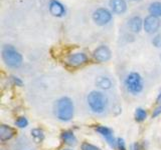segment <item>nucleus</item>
Masks as SVG:
<instances>
[{
    "instance_id": "obj_1",
    "label": "nucleus",
    "mask_w": 161,
    "mask_h": 150,
    "mask_svg": "<svg viewBox=\"0 0 161 150\" xmlns=\"http://www.w3.org/2000/svg\"><path fill=\"white\" fill-rule=\"evenodd\" d=\"M87 103L92 112L96 114H103L108 108L109 100L105 93L98 91V90H94L88 94Z\"/></svg>"
},
{
    "instance_id": "obj_2",
    "label": "nucleus",
    "mask_w": 161,
    "mask_h": 150,
    "mask_svg": "<svg viewBox=\"0 0 161 150\" xmlns=\"http://www.w3.org/2000/svg\"><path fill=\"white\" fill-rule=\"evenodd\" d=\"M75 113V107L72 99L69 97L59 98L55 104V115L60 121L68 122L72 120Z\"/></svg>"
},
{
    "instance_id": "obj_3",
    "label": "nucleus",
    "mask_w": 161,
    "mask_h": 150,
    "mask_svg": "<svg viewBox=\"0 0 161 150\" xmlns=\"http://www.w3.org/2000/svg\"><path fill=\"white\" fill-rule=\"evenodd\" d=\"M2 59L8 67L18 68L22 65L23 57L14 46L6 44L2 47Z\"/></svg>"
},
{
    "instance_id": "obj_4",
    "label": "nucleus",
    "mask_w": 161,
    "mask_h": 150,
    "mask_svg": "<svg viewBox=\"0 0 161 150\" xmlns=\"http://www.w3.org/2000/svg\"><path fill=\"white\" fill-rule=\"evenodd\" d=\"M125 86L129 93L137 95L143 91V78L138 72H131L125 78Z\"/></svg>"
},
{
    "instance_id": "obj_5",
    "label": "nucleus",
    "mask_w": 161,
    "mask_h": 150,
    "mask_svg": "<svg viewBox=\"0 0 161 150\" xmlns=\"http://www.w3.org/2000/svg\"><path fill=\"white\" fill-rule=\"evenodd\" d=\"M92 18L94 20V22L99 25V26H105V25L109 24L113 19V14L112 11H110L109 9L100 7L97 8L93 12Z\"/></svg>"
},
{
    "instance_id": "obj_6",
    "label": "nucleus",
    "mask_w": 161,
    "mask_h": 150,
    "mask_svg": "<svg viewBox=\"0 0 161 150\" xmlns=\"http://www.w3.org/2000/svg\"><path fill=\"white\" fill-rule=\"evenodd\" d=\"M93 57L95 59V61H97L98 63H104L107 62L112 57V52L108 46L106 45H100L99 47H97L93 52Z\"/></svg>"
},
{
    "instance_id": "obj_7",
    "label": "nucleus",
    "mask_w": 161,
    "mask_h": 150,
    "mask_svg": "<svg viewBox=\"0 0 161 150\" xmlns=\"http://www.w3.org/2000/svg\"><path fill=\"white\" fill-rule=\"evenodd\" d=\"M159 27H160V21L158 17L153 16V15H151V14H149L148 16L145 17L143 28L146 33L153 34L158 31Z\"/></svg>"
},
{
    "instance_id": "obj_8",
    "label": "nucleus",
    "mask_w": 161,
    "mask_h": 150,
    "mask_svg": "<svg viewBox=\"0 0 161 150\" xmlns=\"http://www.w3.org/2000/svg\"><path fill=\"white\" fill-rule=\"evenodd\" d=\"M88 62L87 54L83 52H77L69 54L67 58V63L70 67H80Z\"/></svg>"
},
{
    "instance_id": "obj_9",
    "label": "nucleus",
    "mask_w": 161,
    "mask_h": 150,
    "mask_svg": "<svg viewBox=\"0 0 161 150\" xmlns=\"http://www.w3.org/2000/svg\"><path fill=\"white\" fill-rule=\"evenodd\" d=\"M48 10L53 16L58 18L64 17L67 14V9H65L64 5L60 1H58V0H49Z\"/></svg>"
},
{
    "instance_id": "obj_10",
    "label": "nucleus",
    "mask_w": 161,
    "mask_h": 150,
    "mask_svg": "<svg viewBox=\"0 0 161 150\" xmlns=\"http://www.w3.org/2000/svg\"><path fill=\"white\" fill-rule=\"evenodd\" d=\"M96 131H97L98 133H100L106 140H107V142L110 144V146L116 147V145H117V142L115 141L113 131H112V130H111L110 128L106 127V126H102V125H100V126H97V127H96Z\"/></svg>"
},
{
    "instance_id": "obj_11",
    "label": "nucleus",
    "mask_w": 161,
    "mask_h": 150,
    "mask_svg": "<svg viewBox=\"0 0 161 150\" xmlns=\"http://www.w3.org/2000/svg\"><path fill=\"white\" fill-rule=\"evenodd\" d=\"M109 6L115 14H124L127 10V2L126 0H110Z\"/></svg>"
},
{
    "instance_id": "obj_12",
    "label": "nucleus",
    "mask_w": 161,
    "mask_h": 150,
    "mask_svg": "<svg viewBox=\"0 0 161 150\" xmlns=\"http://www.w3.org/2000/svg\"><path fill=\"white\" fill-rule=\"evenodd\" d=\"M144 25V20H142L140 16H133L129 19L128 21V26L130 28V30L134 33H139L143 28Z\"/></svg>"
},
{
    "instance_id": "obj_13",
    "label": "nucleus",
    "mask_w": 161,
    "mask_h": 150,
    "mask_svg": "<svg viewBox=\"0 0 161 150\" xmlns=\"http://www.w3.org/2000/svg\"><path fill=\"white\" fill-rule=\"evenodd\" d=\"M15 134V131L12 127L8 126V125L2 124L0 126V140L2 142L7 141V140H10Z\"/></svg>"
},
{
    "instance_id": "obj_14",
    "label": "nucleus",
    "mask_w": 161,
    "mask_h": 150,
    "mask_svg": "<svg viewBox=\"0 0 161 150\" xmlns=\"http://www.w3.org/2000/svg\"><path fill=\"white\" fill-rule=\"evenodd\" d=\"M95 83H96V86L103 90H109L113 86L112 80L107 76H98L96 78Z\"/></svg>"
},
{
    "instance_id": "obj_15",
    "label": "nucleus",
    "mask_w": 161,
    "mask_h": 150,
    "mask_svg": "<svg viewBox=\"0 0 161 150\" xmlns=\"http://www.w3.org/2000/svg\"><path fill=\"white\" fill-rule=\"evenodd\" d=\"M62 140L64 141V143L70 145V146L75 145L78 142V140H77V138H75L74 132L69 131V130H65V131H64L62 133Z\"/></svg>"
},
{
    "instance_id": "obj_16",
    "label": "nucleus",
    "mask_w": 161,
    "mask_h": 150,
    "mask_svg": "<svg viewBox=\"0 0 161 150\" xmlns=\"http://www.w3.org/2000/svg\"><path fill=\"white\" fill-rule=\"evenodd\" d=\"M148 11L151 15L156 17H161V2L160 1H154L152 2L148 7Z\"/></svg>"
},
{
    "instance_id": "obj_17",
    "label": "nucleus",
    "mask_w": 161,
    "mask_h": 150,
    "mask_svg": "<svg viewBox=\"0 0 161 150\" xmlns=\"http://www.w3.org/2000/svg\"><path fill=\"white\" fill-rule=\"evenodd\" d=\"M31 136L34 139L35 142L40 143V142H42L43 139H44V133H43V131L42 129L34 128V129L31 130Z\"/></svg>"
},
{
    "instance_id": "obj_18",
    "label": "nucleus",
    "mask_w": 161,
    "mask_h": 150,
    "mask_svg": "<svg viewBox=\"0 0 161 150\" xmlns=\"http://www.w3.org/2000/svg\"><path fill=\"white\" fill-rule=\"evenodd\" d=\"M147 118V112H146V110L143 109V108H137L135 111V119L137 122H143L144 120Z\"/></svg>"
},
{
    "instance_id": "obj_19",
    "label": "nucleus",
    "mask_w": 161,
    "mask_h": 150,
    "mask_svg": "<svg viewBox=\"0 0 161 150\" xmlns=\"http://www.w3.org/2000/svg\"><path fill=\"white\" fill-rule=\"evenodd\" d=\"M15 125L18 126L19 128H25L28 125V120L24 116H20V117H18L16 119V121H15Z\"/></svg>"
},
{
    "instance_id": "obj_20",
    "label": "nucleus",
    "mask_w": 161,
    "mask_h": 150,
    "mask_svg": "<svg viewBox=\"0 0 161 150\" xmlns=\"http://www.w3.org/2000/svg\"><path fill=\"white\" fill-rule=\"evenodd\" d=\"M80 148H82V150H101L99 147L95 146V145L91 144L89 142H84L82 144V146H80Z\"/></svg>"
},
{
    "instance_id": "obj_21",
    "label": "nucleus",
    "mask_w": 161,
    "mask_h": 150,
    "mask_svg": "<svg viewBox=\"0 0 161 150\" xmlns=\"http://www.w3.org/2000/svg\"><path fill=\"white\" fill-rule=\"evenodd\" d=\"M10 80H11V82L14 84V85H16V86H22V80L18 78L17 76H14V75H12V76H10Z\"/></svg>"
},
{
    "instance_id": "obj_22",
    "label": "nucleus",
    "mask_w": 161,
    "mask_h": 150,
    "mask_svg": "<svg viewBox=\"0 0 161 150\" xmlns=\"http://www.w3.org/2000/svg\"><path fill=\"white\" fill-rule=\"evenodd\" d=\"M152 43H153V45L155 47H159L161 45V35H159V34L156 35V36L152 40Z\"/></svg>"
},
{
    "instance_id": "obj_23",
    "label": "nucleus",
    "mask_w": 161,
    "mask_h": 150,
    "mask_svg": "<svg viewBox=\"0 0 161 150\" xmlns=\"http://www.w3.org/2000/svg\"><path fill=\"white\" fill-rule=\"evenodd\" d=\"M117 146H118V149L119 150H127L126 149V146H125V142L122 138H118L117 139Z\"/></svg>"
},
{
    "instance_id": "obj_24",
    "label": "nucleus",
    "mask_w": 161,
    "mask_h": 150,
    "mask_svg": "<svg viewBox=\"0 0 161 150\" xmlns=\"http://www.w3.org/2000/svg\"><path fill=\"white\" fill-rule=\"evenodd\" d=\"M161 113V105L159 107H157L156 108L154 111H153V113H152V117H156V116H158V115Z\"/></svg>"
},
{
    "instance_id": "obj_25",
    "label": "nucleus",
    "mask_w": 161,
    "mask_h": 150,
    "mask_svg": "<svg viewBox=\"0 0 161 150\" xmlns=\"http://www.w3.org/2000/svg\"><path fill=\"white\" fill-rule=\"evenodd\" d=\"M133 150H142V148H141L140 144L135 143V144L133 145Z\"/></svg>"
},
{
    "instance_id": "obj_26",
    "label": "nucleus",
    "mask_w": 161,
    "mask_h": 150,
    "mask_svg": "<svg viewBox=\"0 0 161 150\" xmlns=\"http://www.w3.org/2000/svg\"><path fill=\"white\" fill-rule=\"evenodd\" d=\"M157 103H161V92H160L159 96H158V98H157Z\"/></svg>"
},
{
    "instance_id": "obj_27",
    "label": "nucleus",
    "mask_w": 161,
    "mask_h": 150,
    "mask_svg": "<svg viewBox=\"0 0 161 150\" xmlns=\"http://www.w3.org/2000/svg\"><path fill=\"white\" fill-rule=\"evenodd\" d=\"M132 1H137L138 2V1H141V0H132Z\"/></svg>"
},
{
    "instance_id": "obj_28",
    "label": "nucleus",
    "mask_w": 161,
    "mask_h": 150,
    "mask_svg": "<svg viewBox=\"0 0 161 150\" xmlns=\"http://www.w3.org/2000/svg\"><path fill=\"white\" fill-rule=\"evenodd\" d=\"M63 150H72V149H63Z\"/></svg>"
},
{
    "instance_id": "obj_29",
    "label": "nucleus",
    "mask_w": 161,
    "mask_h": 150,
    "mask_svg": "<svg viewBox=\"0 0 161 150\" xmlns=\"http://www.w3.org/2000/svg\"><path fill=\"white\" fill-rule=\"evenodd\" d=\"M160 59H161V53H160Z\"/></svg>"
}]
</instances>
